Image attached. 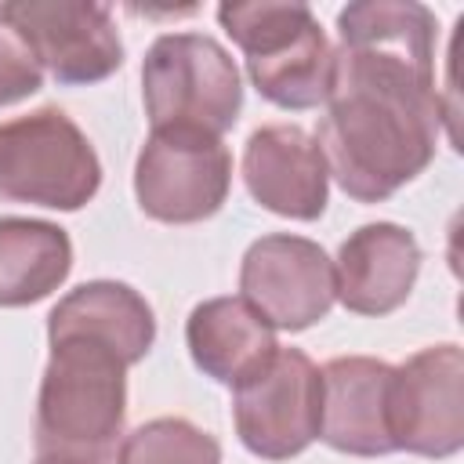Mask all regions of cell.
Returning <instances> with one entry per match:
<instances>
[{
	"label": "cell",
	"mask_w": 464,
	"mask_h": 464,
	"mask_svg": "<svg viewBox=\"0 0 464 464\" xmlns=\"http://www.w3.org/2000/svg\"><path fill=\"white\" fill-rule=\"evenodd\" d=\"M435 14L417 0L337 11L334 76L312 138L355 203L392 199L435 160L450 116L435 83Z\"/></svg>",
	"instance_id": "cell-1"
},
{
	"label": "cell",
	"mask_w": 464,
	"mask_h": 464,
	"mask_svg": "<svg viewBox=\"0 0 464 464\" xmlns=\"http://www.w3.org/2000/svg\"><path fill=\"white\" fill-rule=\"evenodd\" d=\"M127 424V366L83 341L51 344L40 377L33 446L36 457L116 464Z\"/></svg>",
	"instance_id": "cell-2"
},
{
	"label": "cell",
	"mask_w": 464,
	"mask_h": 464,
	"mask_svg": "<svg viewBox=\"0 0 464 464\" xmlns=\"http://www.w3.org/2000/svg\"><path fill=\"white\" fill-rule=\"evenodd\" d=\"M218 22L243 51L246 76L257 94L279 109H319L330 94L334 47L301 0H246L221 4Z\"/></svg>",
	"instance_id": "cell-3"
},
{
	"label": "cell",
	"mask_w": 464,
	"mask_h": 464,
	"mask_svg": "<svg viewBox=\"0 0 464 464\" xmlns=\"http://www.w3.org/2000/svg\"><path fill=\"white\" fill-rule=\"evenodd\" d=\"M141 102L152 130L185 127L221 138L243 112V80L214 36L163 33L141 62Z\"/></svg>",
	"instance_id": "cell-4"
},
{
	"label": "cell",
	"mask_w": 464,
	"mask_h": 464,
	"mask_svg": "<svg viewBox=\"0 0 464 464\" xmlns=\"http://www.w3.org/2000/svg\"><path fill=\"white\" fill-rule=\"evenodd\" d=\"M102 188V160L58 105L0 123V203L80 210Z\"/></svg>",
	"instance_id": "cell-5"
},
{
	"label": "cell",
	"mask_w": 464,
	"mask_h": 464,
	"mask_svg": "<svg viewBox=\"0 0 464 464\" xmlns=\"http://www.w3.org/2000/svg\"><path fill=\"white\" fill-rule=\"evenodd\" d=\"M232 188V152L221 138L185 127L152 130L134 160L138 207L163 225L214 218Z\"/></svg>",
	"instance_id": "cell-6"
},
{
	"label": "cell",
	"mask_w": 464,
	"mask_h": 464,
	"mask_svg": "<svg viewBox=\"0 0 464 464\" xmlns=\"http://www.w3.org/2000/svg\"><path fill=\"white\" fill-rule=\"evenodd\" d=\"M323 381L301 348H279L268 366L232 388V424L239 442L261 460H290L319 439Z\"/></svg>",
	"instance_id": "cell-7"
},
{
	"label": "cell",
	"mask_w": 464,
	"mask_h": 464,
	"mask_svg": "<svg viewBox=\"0 0 464 464\" xmlns=\"http://www.w3.org/2000/svg\"><path fill=\"white\" fill-rule=\"evenodd\" d=\"M4 18L22 33L33 58L65 87L109 80L123 65L112 11L94 0H11Z\"/></svg>",
	"instance_id": "cell-8"
},
{
	"label": "cell",
	"mask_w": 464,
	"mask_h": 464,
	"mask_svg": "<svg viewBox=\"0 0 464 464\" xmlns=\"http://www.w3.org/2000/svg\"><path fill=\"white\" fill-rule=\"evenodd\" d=\"M239 297L276 330H308L326 319L337 301L334 261L315 239L268 232L254 239L239 261Z\"/></svg>",
	"instance_id": "cell-9"
},
{
	"label": "cell",
	"mask_w": 464,
	"mask_h": 464,
	"mask_svg": "<svg viewBox=\"0 0 464 464\" xmlns=\"http://www.w3.org/2000/svg\"><path fill=\"white\" fill-rule=\"evenodd\" d=\"M392 442L395 450L446 460L464 446V352L460 344H428L392 377Z\"/></svg>",
	"instance_id": "cell-10"
},
{
	"label": "cell",
	"mask_w": 464,
	"mask_h": 464,
	"mask_svg": "<svg viewBox=\"0 0 464 464\" xmlns=\"http://www.w3.org/2000/svg\"><path fill=\"white\" fill-rule=\"evenodd\" d=\"M250 199L290 221H315L330 203V170L315 138L297 123H265L243 145Z\"/></svg>",
	"instance_id": "cell-11"
},
{
	"label": "cell",
	"mask_w": 464,
	"mask_h": 464,
	"mask_svg": "<svg viewBox=\"0 0 464 464\" xmlns=\"http://www.w3.org/2000/svg\"><path fill=\"white\" fill-rule=\"evenodd\" d=\"M392 377L395 366L373 355H337L319 370L323 410L319 439L348 457L395 453L392 442Z\"/></svg>",
	"instance_id": "cell-12"
},
{
	"label": "cell",
	"mask_w": 464,
	"mask_h": 464,
	"mask_svg": "<svg viewBox=\"0 0 464 464\" xmlns=\"http://www.w3.org/2000/svg\"><path fill=\"white\" fill-rule=\"evenodd\" d=\"M420 243L395 221H370L348 232L334 261L337 301L355 312L381 319L402 308L420 276Z\"/></svg>",
	"instance_id": "cell-13"
},
{
	"label": "cell",
	"mask_w": 464,
	"mask_h": 464,
	"mask_svg": "<svg viewBox=\"0 0 464 464\" xmlns=\"http://www.w3.org/2000/svg\"><path fill=\"white\" fill-rule=\"evenodd\" d=\"M47 341H83L112 352L127 370L156 344L152 304L120 279H91L69 290L47 315Z\"/></svg>",
	"instance_id": "cell-14"
},
{
	"label": "cell",
	"mask_w": 464,
	"mask_h": 464,
	"mask_svg": "<svg viewBox=\"0 0 464 464\" xmlns=\"http://www.w3.org/2000/svg\"><path fill=\"white\" fill-rule=\"evenodd\" d=\"M185 344L210 381L239 388L279 352L276 326L257 315L243 297H210L188 312Z\"/></svg>",
	"instance_id": "cell-15"
},
{
	"label": "cell",
	"mask_w": 464,
	"mask_h": 464,
	"mask_svg": "<svg viewBox=\"0 0 464 464\" xmlns=\"http://www.w3.org/2000/svg\"><path fill=\"white\" fill-rule=\"evenodd\" d=\"M72 272V239L44 218H0V308L51 297Z\"/></svg>",
	"instance_id": "cell-16"
},
{
	"label": "cell",
	"mask_w": 464,
	"mask_h": 464,
	"mask_svg": "<svg viewBox=\"0 0 464 464\" xmlns=\"http://www.w3.org/2000/svg\"><path fill=\"white\" fill-rule=\"evenodd\" d=\"M116 464H221V442L185 417H152L123 435Z\"/></svg>",
	"instance_id": "cell-17"
},
{
	"label": "cell",
	"mask_w": 464,
	"mask_h": 464,
	"mask_svg": "<svg viewBox=\"0 0 464 464\" xmlns=\"http://www.w3.org/2000/svg\"><path fill=\"white\" fill-rule=\"evenodd\" d=\"M40 87H44V69L0 7V105H14L36 94Z\"/></svg>",
	"instance_id": "cell-18"
},
{
	"label": "cell",
	"mask_w": 464,
	"mask_h": 464,
	"mask_svg": "<svg viewBox=\"0 0 464 464\" xmlns=\"http://www.w3.org/2000/svg\"><path fill=\"white\" fill-rule=\"evenodd\" d=\"M33 464H87V460H72V457H36Z\"/></svg>",
	"instance_id": "cell-19"
}]
</instances>
